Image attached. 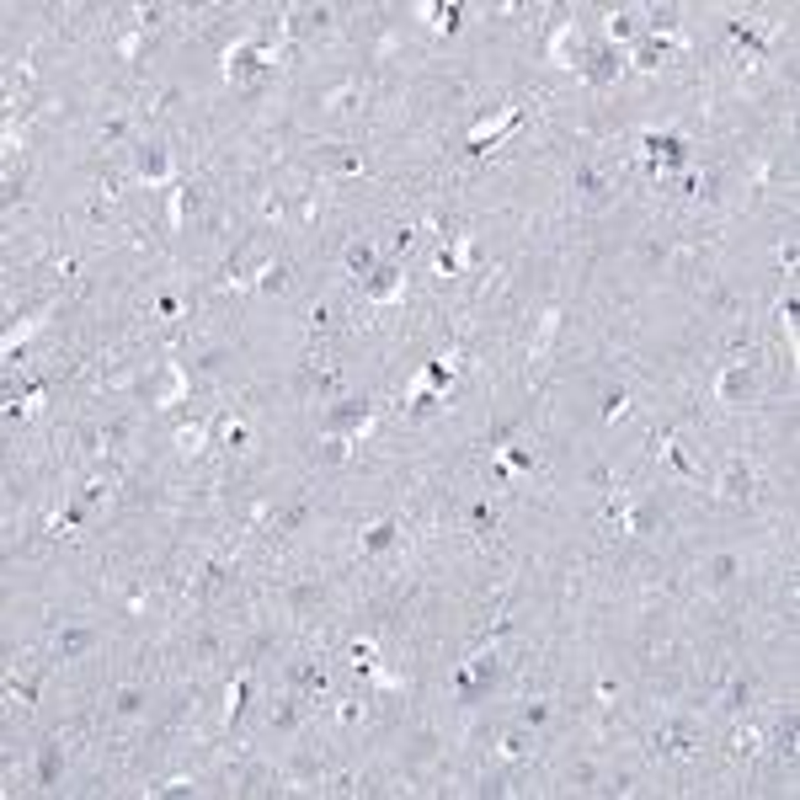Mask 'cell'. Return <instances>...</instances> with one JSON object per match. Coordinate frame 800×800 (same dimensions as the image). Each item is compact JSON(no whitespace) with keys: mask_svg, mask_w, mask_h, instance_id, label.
<instances>
[{"mask_svg":"<svg viewBox=\"0 0 800 800\" xmlns=\"http://www.w3.org/2000/svg\"><path fill=\"white\" fill-rule=\"evenodd\" d=\"M352 454H358L352 438H342V432H326V438H320V459H326V465H347Z\"/></svg>","mask_w":800,"mask_h":800,"instance_id":"obj_36","label":"cell"},{"mask_svg":"<svg viewBox=\"0 0 800 800\" xmlns=\"http://www.w3.org/2000/svg\"><path fill=\"white\" fill-rule=\"evenodd\" d=\"M326 326H331V304H315L309 309V331H326Z\"/></svg>","mask_w":800,"mask_h":800,"instance_id":"obj_58","label":"cell"},{"mask_svg":"<svg viewBox=\"0 0 800 800\" xmlns=\"http://www.w3.org/2000/svg\"><path fill=\"white\" fill-rule=\"evenodd\" d=\"M550 59H555V65L582 70V59H587V38H582V27H577V22H561V27L550 32Z\"/></svg>","mask_w":800,"mask_h":800,"instance_id":"obj_8","label":"cell"},{"mask_svg":"<svg viewBox=\"0 0 800 800\" xmlns=\"http://www.w3.org/2000/svg\"><path fill=\"white\" fill-rule=\"evenodd\" d=\"M465 523H470V534H491L497 528V507L491 501H470L465 507Z\"/></svg>","mask_w":800,"mask_h":800,"instance_id":"obj_39","label":"cell"},{"mask_svg":"<svg viewBox=\"0 0 800 800\" xmlns=\"http://www.w3.org/2000/svg\"><path fill=\"white\" fill-rule=\"evenodd\" d=\"M774 752L796 758V709H785V715H779V726H774Z\"/></svg>","mask_w":800,"mask_h":800,"instance_id":"obj_42","label":"cell"},{"mask_svg":"<svg viewBox=\"0 0 800 800\" xmlns=\"http://www.w3.org/2000/svg\"><path fill=\"white\" fill-rule=\"evenodd\" d=\"M497 673H501V657L486 646V651H475V657H465V667L454 673V694L465 704H475V700H486V689L497 683Z\"/></svg>","mask_w":800,"mask_h":800,"instance_id":"obj_1","label":"cell"},{"mask_svg":"<svg viewBox=\"0 0 800 800\" xmlns=\"http://www.w3.org/2000/svg\"><path fill=\"white\" fill-rule=\"evenodd\" d=\"M128 134H134V112H128V107H112V112L97 123V139H101V144H123Z\"/></svg>","mask_w":800,"mask_h":800,"instance_id":"obj_22","label":"cell"},{"mask_svg":"<svg viewBox=\"0 0 800 800\" xmlns=\"http://www.w3.org/2000/svg\"><path fill=\"white\" fill-rule=\"evenodd\" d=\"M651 454H662V459H667V465H673L678 475H689V481L700 475V470H694V465L683 459V448H678V438H673V432H657V443H651Z\"/></svg>","mask_w":800,"mask_h":800,"instance_id":"obj_31","label":"cell"},{"mask_svg":"<svg viewBox=\"0 0 800 800\" xmlns=\"http://www.w3.org/2000/svg\"><path fill=\"white\" fill-rule=\"evenodd\" d=\"M289 689L304 694V700H320L326 694V667L320 662H289Z\"/></svg>","mask_w":800,"mask_h":800,"instance_id":"obj_15","label":"cell"},{"mask_svg":"<svg viewBox=\"0 0 800 800\" xmlns=\"http://www.w3.org/2000/svg\"><path fill=\"white\" fill-rule=\"evenodd\" d=\"M283 213H289V203H283V193L273 187V193L262 198V219H267V224H283Z\"/></svg>","mask_w":800,"mask_h":800,"instance_id":"obj_52","label":"cell"},{"mask_svg":"<svg viewBox=\"0 0 800 800\" xmlns=\"http://www.w3.org/2000/svg\"><path fill=\"white\" fill-rule=\"evenodd\" d=\"M304 523H309V507H304V501L283 507V512H273V534H294V528H304Z\"/></svg>","mask_w":800,"mask_h":800,"instance_id":"obj_40","label":"cell"},{"mask_svg":"<svg viewBox=\"0 0 800 800\" xmlns=\"http://www.w3.org/2000/svg\"><path fill=\"white\" fill-rule=\"evenodd\" d=\"M555 331H561V309H544V315H539V326H534L528 358H544V352H550V342H555Z\"/></svg>","mask_w":800,"mask_h":800,"instance_id":"obj_30","label":"cell"},{"mask_svg":"<svg viewBox=\"0 0 800 800\" xmlns=\"http://www.w3.org/2000/svg\"><path fill=\"white\" fill-rule=\"evenodd\" d=\"M742 577V550H715L709 561H704V582L709 587H731Z\"/></svg>","mask_w":800,"mask_h":800,"instance_id":"obj_14","label":"cell"},{"mask_svg":"<svg viewBox=\"0 0 800 800\" xmlns=\"http://www.w3.org/2000/svg\"><path fill=\"white\" fill-rule=\"evenodd\" d=\"M300 219H304V224H315V219H320V203H315V198H300Z\"/></svg>","mask_w":800,"mask_h":800,"instance_id":"obj_61","label":"cell"},{"mask_svg":"<svg viewBox=\"0 0 800 800\" xmlns=\"http://www.w3.org/2000/svg\"><path fill=\"white\" fill-rule=\"evenodd\" d=\"M593 700H598L603 709H608V704L619 700V689H613V683H608V678H598V689H593Z\"/></svg>","mask_w":800,"mask_h":800,"instance_id":"obj_59","label":"cell"},{"mask_svg":"<svg viewBox=\"0 0 800 800\" xmlns=\"http://www.w3.org/2000/svg\"><path fill=\"white\" fill-rule=\"evenodd\" d=\"M405 294V273H400V262H379L374 273H369V283H363V300L369 304H396Z\"/></svg>","mask_w":800,"mask_h":800,"instance_id":"obj_9","label":"cell"},{"mask_svg":"<svg viewBox=\"0 0 800 800\" xmlns=\"http://www.w3.org/2000/svg\"><path fill=\"white\" fill-rule=\"evenodd\" d=\"M352 101H358V81H342L336 91L320 97V107H326V112H342V107H352Z\"/></svg>","mask_w":800,"mask_h":800,"instance_id":"obj_44","label":"cell"},{"mask_svg":"<svg viewBox=\"0 0 800 800\" xmlns=\"http://www.w3.org/2000/svg\"><path fill=\"white\" fill-rule=\"evenodd\" d=\"M289 283H294V267H289V262H273V257H267V262L251 267V289H257V294H283Z\"/></svg>","mask_w":800,"mask_h":800,"instance_id":"obj_12","label":"cell"},{"mask_svg":"<svg viewBox=\"0 0 800 800\" xmlns=\"http://www.w3.org/2000/svg\"><path fill=\"white\" fill-rule=\"evenodd\" d=\"M752 390V363L747 358H736V363H726L720 369V379H715V400H736Z\"/></svg>","mask_w":800,"mask_h":800,"instance_id":"obj_13","label":"cell"},{"mask_svg":"<svg viewBox=\"0 0 800 800\" xmlns=\"http://www.w3.org/2000/svg\"><path fill=\"white\" fill-rule=\"evenodd\" d=\"M635 785H640V779H635L630 769H619V774H608V779H603L598 790H603V796H635Z\"/></svg>","mask_w":800,"mask_h":800,"instance_id":"obj_47","label":"cell"},{"mask_svg":"<svg viewBox=\"0 0 800 800\" xmlns=\"http://www.w3.org/2000/svg\"><path fill=\"white\" fill-rule=\"evenodd\" d=\"M342 267H347V278L363 289V283H369V273L379 267V251H374L369 240H352V246H347V257H342Z\"/></svg>","mask_w":800,"mask_h":800,"instance_id":"obj_16","label":"cell"},{"mask_svg":"<svg viewBox=\"0 0 800 800\" xmlns=\"http://www.w3.org/2000/svg\"><path fill=\"white\" fill-rule=\"evenodd\" d=\"M369 411H379V400H369V396H336L331 405H326V432H352Z\"/></svg>","mask_w":800,"mask_h":800,"instance_id":"obj_7","label":"cell"},{"mask_svg":"<svg viewBox=\"0 0 800 800\" xmlns=\"http://www.w3.org/2000/svg\"><path fill=\"white\" fill-rule=\"evenodd\" d=\"M144 704H150V694H144L139 683H123V689L112 694V715H123V720H139V715H144Z\"/></svg>","mask_w":800,"mask_h":800,"instance_id":"obj_28","label":"cell"},{"mask_svg":"<svg viewBox=\"0 0 800 800\" xmlns=\"http://www.w3.org/2000/svg\"><path fill=\"white\" fill-rule=\"evenodd\" d=\"M91 646H97V630H91V624H65V630L54 635V657H59V662H75V657H86Z\"/></svg>","mask_w":800,"mask_h":800,"instance_id":"obj_11","label":"cell"},{"mask_svg":"<svg viewBox=\"0 0 800 800\" xmlns=\"http://www.w3.org/2000/svg\"><path fill=\"white\" fill-rule=\"evenodd\" d=\"M347 662H352L363 678H374V673H379V651H374V640H352V646H347Z\"/></svg>","mask_w":800,"mask_h":800,"instance_id":"obj_37","label":"cell"},{"mask_svg":"<svg viewBox=\"0 0 800 800\" xmlns=\"http://www.w3.org/2000/svg\"><path fill=\"white\" fill-rule=\"evenodd\" d=\"M577 75H587L593 86H613L619 75H624V48H613V43H587V59H582V70Z\"/></svg>","mask_w":800,"mask_h":800,"instance_id":"obj_4","label":"cell"},{"mask_svg":"<svg viewBox=\"0 0 800 800\" xmlns=\"http://www.w3.org/2000/svg\"><path fill=\"white\" fill-rule=\"evenodd\" d=\"M182 309H187V304L177 300V294H161V300H155V315H161V320H182Z\"/></svg>","mask_w":800,"mask_h":800,"instance_id":"obj_55","label":"cell"},{"mask_svg":"<svg viewBox=\"0 0 800 800\" xmlns=\"http://www.w3.org/2000/svg\"><path fill=\"white\" fill-rule=\"evenodd\" d=\"M208 432H213L208 422H187V427H177V454H182V459L203 454V448H208Z\"/></svg>","mask_w":800,"mask_h":800,"instance_id":"obj_33","label":"cell"},{"mask_svg":"<svg viewBox=\"0 0 800 800\" xmlns=\"http://www.w3.org/2000/svg\"><path fill=\"white\" fill-rule=\"evenodd\" d=\"M320 603H326V587H320V582H309V577L289 587V608H294V613H309V608H320Z\"/></svg>","mask_w":800,"mask_h":800,"instance_id":"obj_35","label":"cell"},{"mask_svg":"<svg viewBox=\"0 0 800 800\" xmlns=\"http://www.w3.org/2000/svg\"><path fill=\"white\" fill-rule=\"evenodd\" d=\"M571 187H577V193H582V198H608V177H603L598 166H577V171H571Z\"/></svg>","mask_w":800,"mask_h":800,"instance_id":"obj_32","label":"cell"},{"mask_svg":"<svg viewBox=\"0 0 800 800\" xmlns=\"http://www.w3.org/2000/svg\"><path fill=\"white\" fill-rule=\"evenodd\" d=\"M438 405H443V396H438V390L416 385V396H411V405H405V411H411V416H427V411H438Z\"/></svg>","mask_w":800,"mask_h":800,"instance_id":"obj_50","label":"cell"},{"mask_svg":"<svg viewBox=\"0 0 800 800\" xmlns=\"http://www.w3.org/2000/svg\"><path fill=\"white\" fill-rule=\"evenodd\" d=\"M758 742H763V731H758L752 720H742V715H736L731 742H726V747H731V758H752V752H758Z\"/></svg>","mask_w":800,"mask_h":800,"instance_id":"obj_27","label":"cell"},{"mask_svg":"<svg viewBox=\"0 0 800 800\" xmlns=\"http://www.w3.org/2000/svg\"><path fill=\"white\" fill-rule=\"evenodd\" d=\"M752 491H758L752 465H747L742 454H731V459H726V475H720V497L726 501H752Z\"/></svg>","mask_w":800,"mask_h":800,"instance_id":"obj_10","label":"cell"},{"mask_svg":"<svg viewBox=\"0 0 800 800\" xmlns=\"http://www.w3.org/2000/svg\"><path fill=\"white\" fill-rule=\"evenodd\" d=\"M246 689H251V673H235L230 689H224V731H235V720L246 709Z\"/></svg>","mask_w":800,"mask_h":800,"instance_id":"obj_25","label":"cell"},{"mask_svg":"<svg viewBox=\"0 0 800 800\" xmlns=\"http://www.w3.org/2000/svg\"><path fill=\"white\" fill-rule=\"evenodd\" d=\"M651 752L657 758H694L700 752V731L689 720H667V726L651 731Z\"/></svg>","mask_w":800,"mask_h":800,"instance_id":"obj_3","label":"cell"},{"mask_svg":"<svg viewBox=\"0 0 800 800\" xmlns=\"http://www.w3.org/2000/svg\"><path fill=\"white\" fill-rule=\"evenodd\" d=\"M326 155H331V171H336V177H363V171H369V161H363L352 144H326Z\"/></svg>","mask_w":800,"mask_h":800,"instance_id":"obj_26","label":"cell"},{"mask_svg":"<svg viewBox=\"0 0 800 800\" xmlns=\"http://www.w3.org/2000/svg\"><path fill=\"white\" fill-rule=\"evenodd\" d=\"M101 491H107V481H86V486H81V501H97Z\"/></svg>","mask_w":800,"mask_h":800,"instance_id":"obj_62","label":"cell"},{"mask_svg":"<svg viewBox=\"0 0 800 800\" xmlns=\"http://www.w3.org/2000/svg\"><path fill=\"white\" fill-rule=\"evenodd\" d=\"M363 720V704L358 700H336V726H358Z\"/></svg>","mask_w":800,"mask_h":800,"instance_id":"obj_54","label":"cell"},{"mask_svg":"<svg viewBox=\"0 0 800 800\" xmlns=\"http://www.w3.org/2000/svg\"><path fill=\"white\" fill-rule=\"evenodd\" d=\"M501 465H507V470H534V448L507 443V448H501Z\"/></svg>","mask_w":800,"mask_h":800,"instance_id":"obj_51","label":"cell"},{"mask_svg":"<svg viewBox=\"0 0 800 800\" xmlns=\"http://www.w3.org/2000/svg\"><path fill=\"white\" fill-rule=\"evenodd\" d=\"M230 582H235V561H203L198 566V593L203 598H219Z\"/></svg>","mask_w":800,"mask_h":800,"instance_id":"obj_18","label":"cell"},{"mask_svg":"<svg viewBox=\"0 0 800 800\" xmlns=\"http://www.w3.org/2000/svg\"><path fill=\"white\" fill-rule=\"evenodd\" d=\"M550 720H555V704L550 700H523V726L528 731H544Z\"/></svg>","mask_w":800,"mask_h":800,"instance_id":"obj_41","label":"cell"},{"mask_svg":"<svg viewBox=\"0 0 800 800\" xmlns=\"http://www.w3.org/2000/svg\"><path fill=\"white\" fill-rule=\"evenodd\" d=\"M198 785L187 779V774H171V779H161V785H150V796H193Z\"/></svg>","mask_w":800,"mask_h":800,"instance_id":"obj_49","label":"cell"},{"mask_svg":"<svg viewBox=\"0 0 800 800\" xmlns=\"http://www.w3.org/2000/svg\"><path fill=\"white\" fill-rule=\"evenodd\" d=\"M774 320H779V331H785V342H790V352H796V294H785V300H779Z\"/></svg>","mask_w":800,"mask_h":800,"instance_id":"obj_45","label":"cell"},{"mask_svg":"<svg viewBox=\"0 0 800 800\" xmlns=\"http://www.w3.org/2000/svg\"><path fill=\"white\" fill-rule=\"evenodd\" d=\"M38 689H43V673H11V683H5V694L11 700H22V704H38Z\"/></svg>","mask_w":800,"mask_h":800,"instance_id":"obj_38","label":"cell"},{"mask_svg":"<svg viewBox=\"0 0 800 800\" xmlns=\"http://www.w3.org/2000/svg\"><path fill=\"white\" fill-rule=\"evenodd\" d=\"M22 187H27V171L16 166V171H5V208H16L22 203Z\"/></svg>","mask_w":800,"mask_h":800,"instance_id":"obj_53","label":"cell"},{"mask_svg":"<svg viewBox=\"0 0 800 800\" xmlns=\"http://www.w3.org/2000/svg\"><path fill=\"white\" fill-rule=\"evenodd\" d=\"M396 544H400V517H379V523L363 528V550H369V555H385V550H396Z\"/></svg>","mask_w":800,"mask_h":800,"instance_id":"obj_20","label":"cell"},{"mask_svg":"<svg viewBox=\"0 0 800 800\" xmlns=\"http://www.w3.org/2000/svg\"><path fill=\"white\" fill-rule=\"evenodd\" d=\"M566 785L587 796V790H598V785H603V774L593 769V763H571V769H566Z\"/></svg>","mask_w":800,"mask_h":800,"instance_id":"obj_43","label":"cell"},{"mask_svg":"<svg viewBox=\"0 0 800 800\" xmlns=\"http://www.w3.org/2000/svg\"><path fill=\"white\" fill-rule=\"evenodd\" d=\"M59 774H65V747H59V736H48L38 747V790H54Z\"/></svg>","mask_w":800,"mask_h":800,"instance_id":"obj_17","label":"cell"},{"mask_svg":"<svg viewBox=\"0 0 800 800\" xmlns=\"http://www.w3.org/2000/svg\"><path fill=\"white\" fill-rule=\"evenodd\" d=\"M640 155L657 161V166H667V171H678V166H689V139L678 128H651L640 139Z\"/></svg>","mask_w":800,"mask_h":800,"instance_id":"obj_2","label":"cell"},{"mask_svg":"<svg viewBox=\"0 0 800 800\" xmlns=\"http://www.w3.org/2000/svg\"><path fill=\"white\" fill-rule=\"evenodd\" d=\"M635 38H640V22H635V11H613V16H608V38H603V43L624 48V43H635Z\"/></svg>","mask_w":800,"mask_h":800,"instance_id":"obj_29","label":"cell"},{"mask_svg":"<svg viewBox=\"0 0 800 800\" xmlns=\"http://www.w3.org/2000/svg\"><path fill=\"white\" fill-rule=\"evenodd\" d=\"M219 443L224 448H251V427H246V416H219Z\"/></svg>","mask_w":800,"mask_h":800,"instance_id":"obj_34","label":"cell"},{"mask_svg":"<svg viewBox=\"0 0 800 800\" xmlns=\"http://www.w3.org/2000/svg\"><path fill=\"white\" fill-rule=\"evenodd\" d=\"M497 752L507 758V763H523V758L534 752V731H528V726H512V731H501Z\"/></svg>","mask_w":800,"mask_h":800,"instance_id":"obj_23","label":"cell"},{"mask_svg":"<svg viewBox=\"0 0 800 800\" xmlns=\"http://www.w3.org/2000/svg\"><path fill=\"white\" fill-rule=\"evenodd\" d=\"M624 405H630V390L624 385H613V390H603V422H613V416H624Z\"/></svg>","mask_w":800,"mask_h":800,"instance_id":"obj_46","label":"cell"},{"mask_svg":"<svg viewBox=\"0 0 800 800\" xmlns=\"http://www.w3.org/2000/svg\"><path fill=\"white\" fill-rule=\"evenodd\" d=\"M304 720V694H289V700H278V709H273V731L278 736H294Z\"/></svg>","mask_w":800,"mask_h":800,"instance_id":"obj_24","label":"cell"},{"mask_svg":"<svg viewBox=\"0 0 800 800\" xmlns=\"http://www.w3.org/2000/svg\"><path fill=\"white\" fill-rule=\"evenodd\" d=\"M43 320H48V309H38V315H22L16 326H5V358H11V363H22V342H27L32 331H43Z\"/></svg>","mask_w":800,"mask_h":800,"instance_id":"obj_21","label":"cell"},{"mask_svg":"<svg viewBox=\"0 0 800 800\" xmlns=\"http://www.w3.org/2000/svg\"><path fill=\"white\" fill-rule=\"evenodd\" d=\"M517 123H523V107H517V101H507L501 112H491V117H481V123H475V134H470V144H465V150H470V155H486L501 134H512Z\"/></svg>","mask_w":800,"mask_h":800,"instance_id":"obj_5","label":"cell"},{"mask_svg":"<svg viewBox=\"0 0 800 800\" xmlns=\"http://www.w3.org/2000/svg\"><path fill=\"white\" fill-rule=\"evenodd\" d=\"M144 598H150L144 587H128V593H123V613H144Z\"/></svg>","mask_w":800,"mask_h":800,"instance_id":"obj_57","label":"cell"},{"mask_svg":"<svg viewBox=\"0 0 800 800\" xmlns=\"http://www.w3.org/2000/svg\"><path fill=\"white\" fill-rule=\"evenodd\" d=\"M411 235H416V230H405V224H400L396 235H390V251H396V257L405 251V246H411Z\"/></svg>","mask_w":800,"mask_h":800,"instance_id":"obj_60","label":"cell"},{"mask_svg":"<svg viewBox=\"0 0 800 800\" xmlns=\"http://www.w3.org/2000/svg\"><path fill=\"white\" fill-rule=\"evenodd\" d=\"M752 700H758V683H752V678H731V683L720 689V709H726L731 720H736V715H747Z\"/></svg>","mask_w":800,"mask_h":800,"instance_id":"obj_19","label":"cell"},{"mask_svg":"<svg viewBox=\"0 0 800 800\" xmlns=\"http://www.w3.org/2000/svg\"><path fill=\"white\" fill-rule=\"evenodd\" d=\"M224 358H230L224 347H208V352L198 358V369H203V374H219V369H224Z\"/></svg>","mask_w":800,"mask_h":800,"instance_id":"obj_56","label":"cell"},{"mask_svg":"<svg viewBox=\"0 0 800 800\" xmlns=\"http://www.w3.org/2000/svg\"><path fill=\"white\" fill-rule=\"evenodd\" d=\"M134 166H139V182H144V187H177V171H171V155H166L161 139H144Z\"/></svg>","mask_w":800,"mask_h":800,"instance_id":"obj_6","label":"cell"},{"mask_svg":"<svg viewBox=\"0 0 800 800\" xmlns=\"http://www.w3.org/2000/svg\"><path fill=\"white\" fill-rule=\"evenodd\" d=\"M139 54H144V32H139V27H128V32L117 38V59H128V65H134Z\"/></svg>","mask_w":800,"mask_h":800,"instance_id":"obj_48","label":"cell"}]
</instances>
